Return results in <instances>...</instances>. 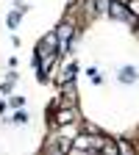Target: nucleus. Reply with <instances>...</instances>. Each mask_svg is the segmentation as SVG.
Returning a JSON list of instances; mask_svg holds the SVG:
<instances>
[{"mask_svg": "<svg viewBox=\"0 0 139 155\" xmlns=\"http://www.w3.org/2000/svg\"><path fill=\"white\" fill-rule=\"evenodd\" d=\"M109 11H111V17H117V19H131L128 6H123V3H111V6H109Z\"/></svg>", "mask_w": 139, "mask_h": 155, "instance_id": "nucleus-1", "label": "nucleus"}, {"mask_svg": "<svg viewBox=\"0 0 139 155\" xmlns=\"http://www.w3.org/2000/svg\"><path fill=\"white\" fill-rule=\"evenodd\" d=\"M56 36H58V39H61V42H67V39L72 36V25H67V22H61V25H58V31H56Z\"/></svg>", "mask_w": 139, "mask_h": 155, "instance_id": "nucleus-2", "label": "nucleus"}, {"mask_svg": "<svg viewBox=\"0 0 139 155\" xmlns=\"http://www.w3.org/2000/svg\"><path fill=\"white\" fill-rule=\"evenodd\" d=\"M125 6H128L131 14H139V0H125Z\"/></svg>", "mask_w": 139, "mask_h": 155, "instance_id": "nucleus-3", "label": "nucleus"}]
</instances>
